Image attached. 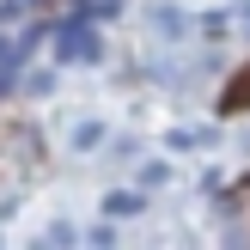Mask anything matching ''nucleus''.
Returning a JSON list of instances; mask_svg holds the SVG:
<instances>
[{"label": "nucleus", "instance_id": "3", "mask_svg": "<svg viewBox=\"0 0 250 250\" xmlns=\"http://www.w3.org/2000/svg\"><path fill=\"white\" fill-rule=\"evenodd\" d=\"M104 141V128H98V122H80V128H73V146H98Z\"/></svg>", "mask_w": 250, "mask_h": 250}, {"label": "nucleus", "instance_id": "2", "mask_svg": "<svg viewBox=\"0 0 250 250\" xmlns=\"http://www.w3.org/2000/svg\"><path fill=\"white\" fill-rule=\"evenodd\" d=\"M134 208H141V195H128V189H116V195H110V202H104V214H134Z\"/></svg>", "mask_w": 250, "mask_h": 250}, {"label": "nucleus", "instance_id": "1", "mask_svg": "<svg viewBox=\"0 0 250 250\" xmlns=\"http://www.w3.org/2000/svg\"><path fill=\"white\" fill-rule=\"evenodd\" d=\"M98 55V31L85 19H73V24H61V61H92Z\"/></svg>", "mask_w": 250, "mask_h": 250}]
</instances>
